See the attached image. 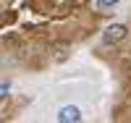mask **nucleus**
<instances>
[{"label":"nucleus","mask_w":131,"mask_h":123,"mask_svg":"<svg viewBox=\"0 0 131 123\" xmlns=\"http://www.w3.org/2000/svg\"><path fill=\"white\" fill-rule=\"evenodd\" d=\"M55 118H58L60 123H79V120H81V113H79V107L68 105V107H60Z\"/></svg>","instance_id":"nucleus-2"},{"label":"nucleus","mask_w":131,"mask_h":123,"mask_svg":"<svg viewBox=\"0 0 131 123\" xmlns=\"http://www.w3.org/2000/svg\"><path fill=\"white\" fill-rule=\"evenodd\" d=\"M121 0H97V8L100 10H107V8H113V5H118Z\"/></svg>","instance_id":"nucleus-3"},{"label":"nucleus","mask_w":131,"mask_h":123,"mask_svg":"<svg viewBox=\"0 0 131 123\" xmlns=\"http://www.w3.org/2000/svg\"><path fill=\"white\" fill-rule=\"evenodd\" d=\"M126 34H128V29L123 24H113V26H107L102 31V44H118Z\"/></svg>","instance_id":"nucleus-1"}]
</instances>
